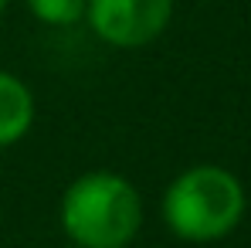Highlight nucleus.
I'll return each instance as SVG.
<instances>
[{
    "label": "nucleus",
    "mask_w": 251,
    "mask_h": 248,
    "mask_svg": "<svg viewBox=\"0 0 251 248\" xmlns=\"http://www.w3.org/2000/svg\"><path fill=\"white\" fill-rule=\"evenodd\" d=\"M58 214L78 248H129L143 228L139 191L112 170H88L72 180Z\"/></svg>",
    "instance_id": "nucleus-1"
},
{
    "label": "nucleus",
    "mask_w": 251,
    "mask_h": 248,
    "mask_svg": "<svg viewBox=\"0 0 251 248\" xmlns=\"http://www.w3.org/2000/svg\"><path fill=\"white\" fill-rule=\"evenodd\" d=\"M245 204V187L231 170L197 164L167 187L163 221L183 242H217L241 224Z\"/></svg>",
    "instance_id": "nucleus-2"
},
{
    "label": "nucleus",
    "mask_w": 251,
    "mask_h": 248,
    "mask_svg": "<svg viewBox=\"0 0 251 248\" xmlns=\"http://www.w3.org/2000/svg\"><path fill=\"white\" fill-rule=\"evenodd\" d=\"M85 17L99 41L112 48H143L167 31L173 0H88Z\"/></svg>",
    "instance_id": "nucleus-3"
},
{
    "label": "nucleus",
    "mask_w": 251,
    "mask_h": 248,
    "mask_svg": "<svg viewBox=\"0 0 251 248\" xmlns=\"http://www.w3.org/2000/svg\"><path fill=\"white\" fill-rule=\"evenodd\" d=\"M34 123V95L10 72H0V146H14Z\"/></svg>",
    "instance_id": "nucleus-4"
},
{
    "label": "nucleus",
    "mask_w": 251,
    "mask_h": 248,
    "mask_svg": "<svg viewBox=\"0 0 251 248\" xmlns=\"http://www.w3.org/2000/svg\"><path fill=\"white\" fill-rule=\"evenodd\" d=\"M31 14L41 21V24H51V28H72L85 17V7L88 0H27Z\"/></svg>",
    "instance_id": "nucleus-5"
},
{
    "label": "nucleus",
    "mask_w": 251,
    "mask_h": 248,
    "mask_svg": "<svg viewBox=\"0 0 251 248\" xmlns=\"http://www.w3.org/2000/svg\"><path fill=\"white\" fill-rule=\"evenodd\" d=\"M3 7H7V0H0V14H3Z\"/></svg>",
    "instance_id": "nucleus-6"
}]
</instances>
